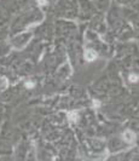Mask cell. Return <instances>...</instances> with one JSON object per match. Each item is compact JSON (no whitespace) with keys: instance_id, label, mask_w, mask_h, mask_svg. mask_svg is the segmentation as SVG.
<instances>
[{"instance_id":"1","label":"cell","mask_w":139,"mask_h":161,"mask_svg":"<svg viewBox=\"0 0 139 161\" xmlns=\"http://www.w3.org/2000/svg\"><path fill=\"white\" fill-rule=\"evenodd\" d=\"M85 58L86 61H88V62H92V61H94L96 58H97V52L93 51V50H87L85 52Z\"/></svg>"},{"instance_id":"2","label":"cell","mask_w":139,"mask_h":161,"mask_svg":"<svg viewBox=\"0 0 139 161\" xmlns=\"http://www.w3.org/2000/svg\"><path fill=\"white\" fill-rule=\"evenodd\" d=\"M123 139L126 142H128V143H132V142L134 141V133L132 131H129V130L125 131L123 132Z\"/></svg>"},{"instance_id":"3","label":"cell","mask_w":139,"mask_h":161,"mask_svg":"<svg viewBox=\"0 0 139 161\" xmlns=\"http://www.w3.org/2000/svg\"><path fill=\"white\" fill-rule=\"evenodd\" d=\"M68 119L70 121H73V122H76L79 120V114L76 112H70L69 114H68Z\"/></svg>"},{"instance_id":"4","label":"cell","mask_w":139,"mask_h":161,"mask_svg":"<svg viewBox=\"0 0 139 161\" xmlns=\"http://www.w3.org/2000/svg\"><path fill=\"white\" fill-rule=\"evenodd\" d=\"M7 87V80L5 77H0V88L5 90Z\"/></svg>"},{"instance_id":"5","label":"cell","mask_w":139,"mask_h":161,"mask_svg":"<svg viewBox=\"0 0 139 161\" xmlns=\"http://www.w3.org/2000/svg\"><path fill=\"white\" fill-rule=\"evenodd\" d=\"M129 81L131 82H137L138 81V75L137 74H131L129 75Z\"/></svg>"},{"instance_id":"6","label":"cell","mask_w":139,"mask_h":161,"mask_svg":"<svg viewBox=\"0 0 139 161\" xmlns=\"http://www.w3.org/2000/svg\"><path fill=\"white\" fill-rule=\"evenodd\" d=\"M38 4H39L40 6H44L47 4V0H38Z\"/></svg>"},{"instance_id":"7","label":"cell","mask_w":139,"mask_h":161,"mask_svg":"<svg viewBox=\"0 0 139 161\" xmlns=\"http://www.w3.org/2000/svg\"><path fill=\"white\" fill-rule=\"evenodd\" d=\"M26 86H27V87H29V88H32L33 86H34V82H32V81H28V82H26Z\"/></svg>"},{"instance_id":"8","label":"cell","mask_w":139,"mask_h":161,"mask_svg":"<svg viewBox=\"0 0 139 161\" xmlns=\"http://www.w3.org/2000/svg\"><path fill=\"white\" fill-rule=\"evenodd\" d=\"M93 104H94V106H99L100 103H99V101H94V102H93Z\"/></svg>"}]
</instances>
